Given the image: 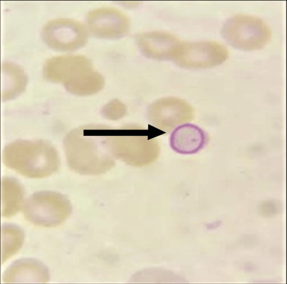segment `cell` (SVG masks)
<instances>
[{"mask_svg":"<svg viewBox=\"0 0 287 284\" xmlns=\"http://www.w3.org/2000/svg\"><path fill=\"white\" fill-rule=\"evenodd\" d=\"M228 55L227 48L216 41L181 42L172 61L184 68H210L222 64Z\"/></svg>","mask_w":287,"mask_h":284,"instance_id":"cell-4","label":"cell"},{"mask_svg":"<svg viewBox=\"0 0 287 284\" xmlns=\"http://www.w3.org/2000/svg\"><path fill=\"white\" fill-rule=\"evenodd\" d=\"M1 73L2 99L14 98L23 90L26 78L19 67L13 63H4L1 65Z\"/></svg>","mask_w":287,"mask_h":284,"instance_id":"cell-12","label":"cell"},{"mask_svg":"<svg viewBox=\"0 0 287 284\" xmlns=\"http://www.w3.org/2000/svg\"><path fill=\"white\" fill-rule=\"evenodd\" d=\"M46 43L56 50L72 51L86 44L87 30L79 22L72 19L58 18L47 22L43 30Z\"/></svg>","mask_w":287,"mask_h":284,"instance_id":"cell-5","label":"cell"},{"mask_svg":"<svg viewBox=\"0 0 287 284\" xmlns=\"http://www.w3.org/2000/svg\"><path fill=\"white\" fill-rule=\"evenodd\" d=\"M2 158L7 166L30 178L49 175L59 166L55 149L48 143L41 141L22 140L12 143L4 148Z\"/></svg>","mask_w":287,"mask_h":284,"instance_id":"cell-1","label":"cell"},{"mask_svg":"<svg viewBox=\"0 0 287 284\" xmlns=\"http://www.w3.org/2000/svg\"><path fill=\"white\" fill-rule=\"evenodd\" d=\"M49 279L47 268L41 262L31 258L18 260L10 265L2 276L6 283H45Z\"/></svg>","mask_w":287,"mask_h":284,"instance_id":"cell-10","label":"cell"},{"mask_svg":"<svg viewBox=\"0 0 287 284\" xmlns=\"http://www.w3.org/2000/svg\"><path fill=\"white\" fill-rule=\"evenodd\" d=\"M126 107L122 102L117 99H113L103 107L102 112L106 118L115 119L121 116L125 111Z\"/></svg>","mask_w":287,"mask_h":284,"instance_id":"cell-16","label":"cell"},{"mask_svg":"<svg viewBox=\"0 0 287 284\" xmlns=\"http://www.w3.org/2000/svg\"><path fill=\"white\" fill-rule=\"evenodd\" d=\"M104 84V80L99 73L93 70L83 78L65 86L70 93L81 96L95 94L100 91Z\"/></svg>","mask_w":287,"mask_h":284,"instance_id":"cell-15","label":"cell"},{"mask_svg":"<svg viewBox=\"0 0 287 284\" xmlns=\"http://www.w3.org/2000/svg\"><path fill=\"white\" fill-rule=\"evenodd\" d=\"M94 70L91 61L79 55H66L51 58L46 62L44 71L49 79L64 86L83 77Z\"/></svg>","mask_w":287,"mask_h":284,"instance_id":"cell-6","label":"cell"},{"mask_svg":"<svg viewBox=\"0 0 287 284\" xmlns=\"http://www.w3.org/2000/svg\"><path fill=\"white\" fill-rule=\"evenodd\" d=\"M1 214L9 217L15 214L23 202L24 192L16 180L10 178L2 179L1 183Z\"/></svg>","mask_w":287,"mask_h":284,"instance_id":"cell-13","label":"cell"},{"mask_svg":"<svg viewBox=\"0 0 287 284\" xmlns=\"http://www.w3.org/2000/svg\"><path fill=\"white\" fill-rule=\"evenodd\" d=\"M68 197L59 192L46 191L33 194L24 209L25 217L36 225L53 227L64 222L72 212Z\"/></svg>","mask_w":287,"mask_h":284,"instance_id":"cell-3","label":"cell"},{"mask_svg":"<svg viewBox=\"0 0 287 284\" xmlns=\"http://www.w3.org/2000/svg\"><path fill=\"white\" fill-rule=\"evenodd\" d=\"M88 30L96 37L114 38L124 35L129 29L130 22L127 16L116 8L102 7L88 14Z\"/></svg>","mask_w":287,"mask_h":284,"instance_id":"cell-7","label":"cell"},{"mask_svg":"<svg viewBox=\"0 0 287 284\" xmlns=\"http://www.w3.org/2000/svg\"><path fill=\"white\" fill-rule=\"evenodd\" d=\"M137 42L141 51L148 56L172 61L181 42L174 35L161 31L143 33L137 37Z\"/></svg>","mask_w":287,"mask_h":284,"instance_id":"cell-8","label":"cell"},{"mask_svg":"<svg viewBox=\"0 0 287 284\" xmlns=\"http://www.w3.org/2000/svg\"><path fill=\"white\" fill-rule=\"evenodd\" d=\"M208 136L203 129L196 125L186 123L176 127L171 132L169 139L172 149L183 155L197 153L207 144Z\"/></svg>","mask_w":287,"mask_h":284,"instance_id":"cell-9","label":"cell"},{"mask_svg":"<svg viewBox=\"0 0 287 284\" xmlns=\"http://www.w3.org/2000/svg\"><path fill=\"white\" fill-rule=\"evenodd\" d=\"M153 114L167 120L182 122L192 119L193 109L190 104L183 99L168 97L156 100L150 104Z\"/></svg>","mask_w":287,"mask_h":284,"instance_id":"cell-11","label":"cell"},{"mask_svg":"<svg viewBox=\"0 0 287 284\" xmlns=\"http://www.w3.org/2000/svg\"><path fill=\"white\" fill-rule=\"evenodd\" d=\"M223 34L232 46L251 50L265 46L270 40L269 26L263 19L253 15L241 14L232 16L226 22Z\"/></svg>","mask_w":287,"mask_h":284,"instance_id":"cell-2","label":"cell"},{"mask_svg":"<svg viewBox=\"0 0 287 284\" xmlns=\"http://www.w3.org/2000/svg\"><path fill=\"white\" fill-rule=\"evenodd\" d=\"M1 263L18 251L23 244L24 233L18 226L6 224L1 228Z\"/></svg>","mask_w":287,"mask_h":284,"instance_id":"cell-14","label":"cell"}]
</instances>
